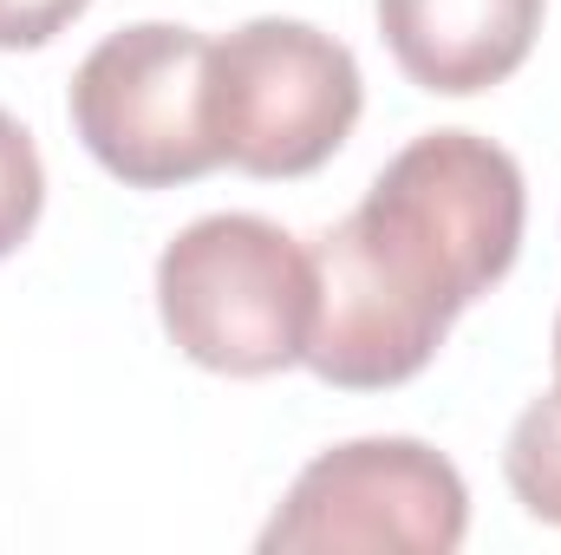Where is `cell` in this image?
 <instances>
[{
    "label": "cell",
    "instance_id": "cell-1",
    "mask_svg": "<svg viewBox=\"0 0 561 555\" xmlns=\"http://www.w3.org/2000/svg\"><path fill=\"white\" fill-rule=\"evenodd\" d=\"M523 249V170L477 132H424L333 223L313 256L307 366L346 393H386L431 366L450 320Z\"/></svg>",
    "mask_w": 561,
    "mask_h": 555
},
{
    "label": "cell",
    "instance_id": "cell-2",
    "mask_svg": "<svg viewBox=\"0 0 561 555\" xmlns=\"http://www.w3.org/2000/svg\"><path fill=\"white\" fill-rule=\"evenodd\" d=\"M163 333L209 373L268 380L307 360L313 256L268 216H203L157 256Z\"/></svg>",
    "mask_w": 561,
    "mask_h": 555
},
{
    "label": "cell",
    "instance_id": "cell-3",
    "mask_svg": "<svg viewBox=\"0 0 561 555\" xmlns=\"http://www.w3.org/2000/svg\"><path fill=\"white\" fill-rule=\"evenodd\" d=\"M359 59L307 20H249L209 39V132L249 177H307L359 125Z\"/></svg>",
    "mask_w": 561,
    "mask_h": 555
},
{
    "label": "cell",
    "instance_id": "cell-4",
    "mask_svg": "<svg viewBox=\"0 0 561 555\" xmlns=\"http://www.w3.org/2000/svg\"><path fill=\"white\" fill-rule=\"evenodd\" d=\"M72 125L131 190H176L222 163L209 132V39L176 20H138L72 72Z\"/></svg>",
    "mask_w": 561,
    "mask_h": 555
},
{
    "label": "cell",
    "instance_id": "cell-5",
    "mask_svg": "<svg viewBox=\"0 0 561 555\" xmlns=\"http://www.w3.org/2000/svg\"><path fill=\"white\" fill-rule=\"evenodd\" d=\"M470 530V490L450 457L419 438H353L320 451L275 523L268 555H450Z\"/></svg>",
    "mask_w": 561,
    "mask_h": 555
},
{
    "label": "cell",
    "instance_id": "cell-6",
    "mask_svg": "<svg viewBox=\"0 0 561 555\" xmlns=\"http://www.w3.org/2000/svg\"><path fill=\"white\" fill-rule=\"evenodd\" d=\"M379 33L405 79L444 99H470L529 59L542 0H379Z\"/></svg>",
    "mask_w": 561,
    "mask_h": 555
},
{
    "label": "cell",
    "instance_id": "cell-7",
    "mask_svg": "<svg viewBox=\"0 0 561 555\" xmlns=\"http://www.w3.org/2000/svg\"><path fill=\"white\" fill-rule=\"evenodd\" d=\"M503 477H510V490H516V503L529 517L561 523V380L510 424Z\"/></svg>",
    "mask_w": 561,
    "mask_h": 555
},
{
    "label": "cell",
    "instance_id": "cell-8",
    "mask_svg": "<svg viewBox=\"0 0 561 555\" xmlns=\"http://www.w3.org/2000/svg\"><path fill=\"white\" fill-rule=\"evenodd\" d=\"M46 209V170L20 118L0 112V256H13Z\"/></svg>",
    "mask_w": 561,
    "mask_h": 555
},
{
    "label": "cell",
    "instance_id": "cell-9",
    "mask_svg": "<svg viewBox=\"0 0 561 555\" xmlns=\"http://www.w3.org/2000/svg\"><path fill=\"white\" fill-rule=\"evenodd\" d=\"M92 0H0V46L20 53V46H46L53 33H66Z\"/></svg>",
    "mask_w": 561,
    "mask_h": 555
},
{
    "label": "cell",
    "instance_id": "cell-10",
    "mask_svg": "<svg viewBox=\"0 0 561 555\" xmlns=\"http://www.w3.org/2000/svg\"><path fill=\"white\" fill-rule=\"evenodd\" d=\"M556 380H561V314H556Z\"/></svg>",
    "mask_w": 561,
    "mask_h": 555
}]
</instances>
